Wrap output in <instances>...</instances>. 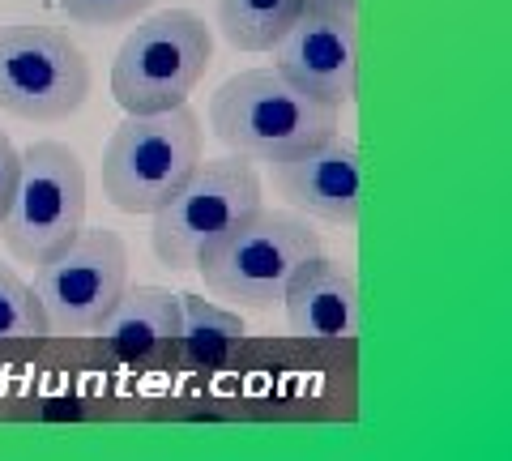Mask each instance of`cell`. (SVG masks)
<instances>
[{
	"label": "cell",
	"mask_w": 512,
	"mask_h": 461,
	"mask_svg": "<svg viewBox=\"0 0 512 461\" xmlns=\"http://www.w3.org/2000/svg\"><path fill=\"white\" fill-rule=\"evenodd\" d=\"M278 73L333 107L355 103L359 90V18L342 0H303L295 22L274 43Z\"/></svg>",
	"instance_id": "cell-9"
},
{
	"label": "cell",
	"mask_w": 512,
	"mask_h": 461,
	"mask_svg": "<svg viewBox=\"0 0 512 461\" xmlns=\"http://www.w3.org/2000/svg\"><path fill=\"white\" fill-rule=\"evenodd\" d=\"M342 107L316 99L278 69H248L227 77L210 99V129L231 154L269 163L308 141L338 133Z\"/></svg>",
	"instance_id": "cell-1"
},
{
	"label": "cell",
	"mask_w": 512,
	"mask_h": 461,
	"mask_svg": "<svg viewBox=\"0 0 512 461\" xmlns=\"http://www.w3.org/2000/svg\"><path fill=\"white\" fill-rule=\"evenodd\" d=\"M244 321L239 312H227L210 304L205 295H180V342L188 346V355L197 359H218L227 346L244 342Z\"/></svg>",
	"instance_id": "cell-14"
},
{
	"label": "cell",
	"mask_w": 512,
	"mask_h": 461,
	"mask_svg": "<svg viewBox=\"0 0 512 461\" xmlns=\"http://www.w3.org/2000/svg\"><path fill=\"white\" fill-rule=\"evenodd\" d=\"M154 0H60V9L82 26H120L146 13Z\"/></svg>",
	"instance_id": "cell-16"
},
{
	"label": "cell",
	"mask_w": 512,
	"mask_h": 461,
	"mask_svg": "<svg viewBox=\"0 0 512 461\" xmlns=\"http://www.w3.org/2000/svg\"><path fill=\"white\" fill-rule=\"evenodd\" d=\"M128 286V248L116 231L82 227L69 244L35 265V295L47 316V333L82 338L107 316Z\"/></svg>",
	"instance_id": "cell-8"
},
{
	"label": "cell",
	"mask_w": 512,
	"mask_h": 461,
	"mask_svg": "<svg viewBox=\"0 0 512 461\" xmlns=\"http://www.w3.org/2000/svg\"><path fill=\"white\" fill-rule=\"evenodd\" d=\"M342 5H359V0H342Z\"/></svg>",
	"instance_id": "cell-18"
},
{
	"label": "cell",
	"mask_w": 512,
	"mask_h": 461,
	"mask_svg": "<svg viewBox=\"0 0 512 461\" xmlns=\"http://www.w3.org/2000/svg\"><path fill=\"white\" fill-rule=\"evenodd\" d=\"M303 0H218V30L239 52H274Z\"/></svg>",
	"instance_id": "cell-13"
},
{
	"label": "cell",
	"mask_w": 512,
	"mask_h": 461,
	"mask_svg": "<svg viewBox=\"0 0 512 461\" xmlns=\"http://www.w3.org/2000/svg\"><path fill=\"white\" fill-rule=\"evenodd\" d=\"M274 188L303 214L342 222H359V150L342 133H329L320 141H308L291 154L269 158Z\"/></svg>",
	"instance_id": "cell-10"
},
{
	"label": "cell",
	"mask_w": 512,
	"mask_h": 461,
	"mask_svg": "<svg viewBox=\"0 0 512 461\" xmlns=\"http://www.w3.org/2000/svg\"><path fill=\"white\" fill-rule=\"evenodd\" d=\"M201 120L188 103L128 111L103 146V193L124 214H154L201 163Z\"/></svg>",
	"instance_id": "cell-3"
},
{
	"label": "cell",
	"mask_w": 512,
	"mask_h": 461,
	"mask_svg": "<svg viewBox=\"0 0 512 461\" xmlns=\"http://www.w3.org/2000/svg\"><path fill=\"white\" fill-rule=\"evenodd\" d=\"M316 252L320 235L308 227V218L256 205L248 218L222 231L210 248H201L192 269H201L205 291L214 299H227V304L248 312H269L282 304L291 274Z\"/></svg>",
	"instance_id": "cell-2"
},
{
	"label": "cell",
	"mask_w": 512,
	"mask_h": 461,
	"mask_svg": "<svg viewBox=\"0 0 512 461\" xmlns=\"http://www.w3.org/2000/svg\"><path fill=\"white\" fill-rule=\"evenodd\" d=\"M86 227V167L64 141H35L18 154L9 210L0 218L5 248L26 265L52 257Z\"/></svg>",
	"instance_id": "cell-5"
},
{
	"label": "cell",
	"mask_w": 512,
	"mask_h": 461,
	"mask_svg": "<svg viewBox=\"0 0 512 461\" xmlns=\"http://www.w3.org/2000/svg\"><path fill=\"white\" fill-rule=\"evenodd\" d=\"M47 338V316L35 295L9 265H0V342H26Z\"/></svg>",
	"instance_id": "cell-15"
},
{
	"label": "cell",
	"mask_w": 512,
	"mask_h": 461,
	"mask_svg": "<svg viewBox=\"0 0 512 461\" xmlns=\"http://www.w3.org/2000/svg\"><path fill=\"white\" fill-rule=\"evenodd\" d=\"M13 180H18V150H13V141L0 133V218H5V210H9Z\"/></svg>",
	"instance_id": "cell-17"
},
{
	"label": "cell",
	"mask_w": 512,
	"mask_h": 461,
	"mask_svg": "<svg viewBox=\"0 0 512 461\" xmlns=\"http://www.w3.org/2000/svg\"><path fill=\"white\" fill-rule=\"evenodd\" d=\"M94 333L124 355H146L150 346L180 338V295L163 286H124Z\"/></svg>",
	"instance_id": "cell-12"
},
{
	"label": "cell",
	"mask_w": 512,
	"mask_h": 461,
	"mask_svg": "<svg viewBox=\"0 0 512 461\" xmlns=\"http://www.w3.org/2000/svg\"><path fill=\"white\" fill-rule=\"evenodd\" d=\"M214 60V35L192 9L137 22L111 60V94L124 111H167L188 103Z\"/></svg>",
	"instance_id": "cell-4"
},
{
	"label": "cell",
	"mask_w": 512,
	"mask_h": 461,
	"mask_svg": "<svg viewBox=\"0 0 512 461\" xmlns=\"http://www.w3.org/2000/svg\"><path fill=\"white\" fill-rule=\"evenodd\" d=\"M286 325L299 338H355L359 333V286L342 261L316 257L303 261L282 291Z\"/></svg>",
	"instance_id": "cell-11"
},
{
	"label": "cell",
	"mask_w": 512,
	"mask_h": 461,
	"mask_svg": "<svg viewBox=\"0 0 512 461\" xmlns=\"http://www.w3.org/2000/svg\"><path fill=\"white\" fill-rule=\"evenodd\" d=\"M256 205H261V176L244 154L201 158L184 184L154 210V257L167 269H192L201 248H210Z\"/></svg>",
	"instance_id": "cell-6"
},
{
	"label": "cell",
	"mask_w": 512,
	"mask_h": 461,
	"mask_svg": "<svg viewBox=\"0 0 512 461\" xmlns=\"http://www.w3.org/2000/svg\"><path fill=\"white\" fill-rule=\"evenodd\" d=\"M90 94V65L64 30L43 22L0 26V107L18 120H69Z\"/></svg>",
	"instance_id": "cell-7"
}]
</instances>
